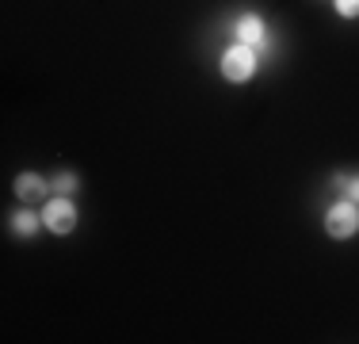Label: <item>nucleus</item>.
<instances>
[{"label":"nucleus","instance_id":"1","mask_svg":"<svg viewBox=\"0 0 359 344\" xmlns=\"http://www.w3.org/2000/svg\"><path fill=\"white\" fill-rule=\"evenodd\" d=\"M256 73V50L245 46V42H233V46L222 50V77L229 84H245Z\"/></svg>","mask_w":359,"mask_h":344},{"label":"nucleus","instance_id":"2","mask_svg":"<svg viewBox=\"0 0 359 344\" xmlns=\"http://www.w3.org/2000/svg\"><path fill=\"white\" fill-rule=\"evenodd\" d=\"M325 234L337 237V241H348L359 234V203L352 199H340L325 211Z\"/></svg>","mask_w":359,"mask_h":344},{"label":"nucleus","instance_id":"3","mask_svg":"<svg viewBox=\"0 0 359 344\" xmlns=\"http://www.w3.org/2000/svg\"><path fill=\"white\" fill-rule=\"evenodd\" d=\"M42 222H46L50 234H73L76 230V203L69 195H54L42 206Z\"/></svg>","mask_w":359,"mask_h":344},{"label":"nucleus","instance_id":"4","mask_svg":"<svg viewBox=\"0 0 359 344\" xmlns=\"http://www.w3.org/2000/svg\"><path fill=\"white\" fill-rule=\"evenodd\" d=\"M233 34H237V42H245V46H252V50L268 42V27H264V20L256 12H245L241 20H237Z\"/></svg>","mask_w":359,"mask_h":344},{"label":"nucleus","instance_id":"5","mask_svg":"<svg viewBox=\"0 0 359 344\" xmlns=\"http://www.w3.org/2000/svg\"><path fill=\"white\" fill-rule=\"evenodd\" d=\"M12 187H15V195H20L23 203H27V199H42V195L50 192V180H42L39 172H20Z\"/></svg>","mask_w":359,"mask_h":344},{"label":"nucleus","instance_id":"6","mask_svg":"<svg viewBox=\"0 0 359 344\" xmlns=\"http://www.w3.org/2000/svg\"><path fill=\"white\" fill-rule=\"evenodd\" d=\"M8 226H12L15 237H35L39 226H46V222H42V214H35V211H27V206H23V211L12 214V222H8Z\"/></svg>","mask_w":359,"mask_h":344},{"label":"nucleus","instance_id":"7","mask_svg":"<svg viewBox=\"0 0 359 344\" xmlns=\"http://www.w3.org/2000/svg\"><path fill=\"white\" fill-rule=\"evenodd\" d=\"M50 187H54V195H73L76 187H81V176H76V172H57L54 180H50Z\"/></svg>","mask_w":359,"mask_h":344},{"label":"nucleus","instance_id":"8","mask_svg":"<svg viewBox=\"0 0 359 344\" xmlns=\"http://www.w3.org/2000/svg\"><path fill=\"white\" fill-rule=\"evenodd\" d=\"M332 187H337V192H344V199L359 203V172H355V176H344V172H337V176H332Z\"/></svg>","mask_w":359,"mask_h":344},{"label":"nucleus","instance_id":"9","mask_svg":"<svg viewBox=\"0 0 359 344\" xmlns=\"http://www.w3.org/2000/svg\"><path fill=\"white\" fill-rule=\"evenodd\" d=\"M332 4H337V12L344 15V20H355L359 15V0H332Z\"/></svg>","mask_w":359,"mask_h":344}]
</instances>
